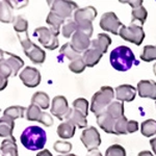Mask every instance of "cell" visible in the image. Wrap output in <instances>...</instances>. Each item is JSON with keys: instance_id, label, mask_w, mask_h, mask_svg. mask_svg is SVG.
<instances>
[{"instance_id": "1f68e13d", "label": "cell", "mask_w": 156, "mask_h": 156, "mask_svg": "<svg viewBox=\"0 0 156 156\" xmlns=\"http://www.w3.org/2000/svg\"><path fill=\"white\" fill-rule=\"evenodd\" d=\"M140 59L147 62L156 60V45H146L140 54Z\"/></svg>"}, {"instance_id": "5b68a950", "label": "cell", "mask_w": 156, "mask_h": 156, "mask_svg": "<svg viewBox=\"0 0 156 156\" xmlns=\"http://www.w3.org/2000/svg\"><path fill=\"white\" fill-rule=\"evenodd\" d=\"M20 43H21L22 47H23L24 53L28 58L31 60L34 64L41 65L46 59V52L43 49L40 48L37 45L32 43L29 40L28 34L23 32V34H17Z\"/></svg>"}, {"instance_id": "d4e9b609", "label": "cell", "mask_w": 156, "mask_h": 156, "mask_svg": "<svg viewBox=\"0 0 156 156\" xmlns=\"http://www.w3.org/2000/svg\"><path fill=\"white\" fill-rule=\"evenodd\" d=\"M76 125L71 121H65L57 127V134L60 138H71L74 136Z\"/></svg>"}, {"instance_id": "ab89813d", "label": "cell", "mask_w": 156, "mask_h": 156, "mask_svg": "<svg viewBox=\"0 0 156 156\" xmlns=\"http://www.w3.org/2000/svg\"><path fill=\"white\" fill-rule=\"evenodd\" d=\"M105 156H126V151L121 145H112L107 148Z\"/></svg>"}, {"instance_id": "52a82bcc", "label": "cell", "mask_w": 156, "mask_h": 156, "mask_svg": "<svg viewBox=\"0 0 156 156\" xmlns=\"http://www.w3.org/2000/svg\"><path fill=\"white\" fill-rule=\"evenodd\" d=\"M34 36L37 37L39 43H41L42 46L46 49L54 50L59 45L57 37L51 31V29L47 27H37L34 29Z\"/></svg>"}, {"instance_id": "603a6c76", "label": "cell", "mask_w": 156, "mask_h": 156, "mask_svg": "<svg viewBox=\"0 0 156 156\" xmlns=\"http://www.w3.org/2000/svg\"><path fill=\"white\" fill-rule=\"evenodd\" d=\"M65 121H71V122H73L79 128H84L87 126V117L83 114H81L80 112L74 109V108L73 109L70 108L69 112H68V115L65 118Z\"/></svg>"}, {"instance_id": "cb8c5ba5", "label": "cell", "mask_w": 156, "mask_h": 156, "mask_svg": "<svg viewBox=\"0 0 156 156\" xmlns=\"http://www.w3.org/2000/svg\"><path fill=\"white\" fill-rule=\"evenodd\" d=\"M110 44H112V39L106 34H99L96 39L92 40V42H90V46L98 48L103 54L106 53Z\"/></svg>"}, {"instance_id": "5bb4252c", "label": "cell", "mask_w": 156, "mask_h": 156, "mask_svg": "<svg viewBox=\"0 0 156 156\" xmlns=\"http://www.w3.org/2000/svg\"><path fill=\"white\" fill-rule=\"evenodd\" d=\"M122 3H127L132 7L131 16L132 20L131 23H137L140 26H143V24L146 22L148 16V12L146 9V7L143 5L142 0H137V1H120Z\"/></svg>"}, {"instance_id": "f546056e", "label": "cell", "mask_w": 156, "mask_h": 156, "mask_svg": "<svg viewBox=\"0 0 156 156\" xmlns=\"http://www.w3.org/2000/svg\"><path fill=\"white\" fill-rule=\"evenodd\" d=\"M26 108L23 106H9L3 112V117H6L9 119L15 121L16 119H20V118L24 117V112Z\"/></svg>"}, {"instance_id": "6da1fadb", "label": "cell", "mask_w": 156, "mask_h": 156, "mask_svg": "<svg viewBox=\"0 0 156 156\" xmlns=\"http://www.w3.org/2000/svg\"><path fill=\"white\" fill-rule=\"evenodd\" d=\"M110 65L117 71L125 72L131 69L133 65H137L140 62L135 59L132 50L127 46H118L110 52L109 55Z\"/></svg>"}, {"instance_id": "7bdbcfd3", "label": "cell", "mask_w": 156, "mask_h": 156, "mask_svg": "<svg viewBox=\"0 0 156 156\" xmlns=\"http://www.w3.org/2000/svg\"><path fill=\"white\" fill-rule=\"evenodd\" d=\"M37 156H53L52 155V153L50 152L49 150H43V151H40L39 153H37Z\"/></svg>"}, {"instance_id": "f1b7e54d", "label": "cell", "mask_w": 156, "mask_h": 156, "mask_svg": "<svg viewBox=\"0 0 156 156\" xmlns=\"http://www.w3.org/2000/svg\"><path fill=\"white\" fill-rule=\"evenodd\" d=\"M106 112L110 115H112L115 120H119L121 118L125 117L124 115V103L119 102V101L112 102L109 104V106L107 107Z\"/></svg>"}, {"instance_id": "f6af8a7d", "label": "cell", "mask_w": 156, "mask_h": 156, "mask_svg": "<svg viewBox=\"0 0 156 156\" xmlns=\"http://www.w3.org/2000/svg\"><path fill=\"white\" fill-rule=\"evenodd\" d=\"M150 145H151V148H152L153 152H154V154H156V136L150 140Z\"/></svg>"}, {"instance_id": "277c9868", "label": "cell", "mask_w": 156, "mask_h": 156, "mask_svg": "<svg viewBox=\"0 0 156 156\" xmlns=\"http://www.w3.org/2000/svg\"><path fill=\"white\" fill-rule=\"evenodd\" d=\"M97 16V11L94 6H85L78 9L74 12V21L77 24V30L83 31L90 37L93 34L92 22Z\"/></svg>"}, {"instance_id": "8d00e7d4", "label": "cell", "mask_w": 156, "mask_h": 156, "mask_svg": "<svg viewBox=\"0 0 156 156\" xmlns=\"http://www.w3.org/2000/svg\"><path fill=\"white\" fill-rule=\"evenodd\" d=\"M73 108L83 114L85 117H87L89 114V102L84 98H78L73 102Z\"/></svg>"}, {"instance_id": "30bf717a", "label": "cell", "mask_w": 156, "mask_h": 156, "mask_svg": "<svg viewBox=\"0 0 156 156\" xmlns=\"http://www.w3.org/2000/svg\"><path fill=\"white\" fill-rule=\"evenodd\" d=\"M123 26V24L121 23V21L118 19L117 15L112 12H108L102 15L101 19H100V27L104 31H109L112 34L118 36L121 27Z\"/></svg>"}, {"instance_id": "7c38bea8", "label": "cell", "mask_w": 156, "mask_h": 156, "mask_svg": "<svg viewBox=\"0 0 156 156\" xmlns=\"http://www.w3.org/2000/svg\"><path fill=\"white\" fill-rule=\"evenodd\" d=\"M0 64H3L7 68H9L12 73V77H14L24 66V60L17 55L6 52L4 50H0Z\"/></svg>"}, {"instance_id": "484cf974", "label": "cell", "mask_w": 156, "mask_h": 156, "mask_svg": "<svg viewBox=\"0 0 156 156\" xmlns=\"http://www.w3.org/2000/svg\"><path fill=\"white\" fill-rule=\"evenodd\" d=\"M1 156H18V146L16 140L5 138L1 143Z\"/></svg>"}, {"instance_id": "3957f363", "label": "cell", "mask_w": 156, "mask_h": 156, "mask_svg": "<svg viewBox=\"0 0 156 156\" xmlns=\"http://www.w3.org/2000/svg\"><path fill=\"white\" fill-rule=\"evenodd\" d=\"M115 97V90L110 87H102L94 96L90 101V110L93 114L99 115L102 112H106L107 107L112 102Z\"/></svg>"}, {"instance_id": "f35d334b", "label": "cell", "mask_w": 156, "mask_h": 156, "mask_svg": "<svg viewBox=\"0 0 156 156\" xmlns=\"http://www.w3.org/2000/svg\"><path fill=\"white\" fill-rule=\"evenodd\" d=\"M53 149L58 153H62V154H68L70 151L72 150V144L69 142H64V140H57L54 143Z\"/></svg>"}, {"instance_id": "e575fe53", "label": "cell", "mask_w": 156, "mask_h": 156, "mask_svg": "<svg viewBox=\"0 0 156 156\" xmlns=\"http://www.w3.org/2000/svg\"><path fill=\"white\" fill-rule=\"evenodd\" d=\"M87 68V65H85L82 56H78L77 58L73 59L71 62L69 64V69L71 70L73 73H76V74H79V73H82L84 71V69Z\"/></svg>"}, {"instance_id": "9a60e30c", "label": "cell", "mask_w": 156, "mask_h": 156, "mask_svg": "<svg viewBox=\"0 0 156 156\" xmlns=\"http://www.w3.org/2000/svg\"><path fill=\"white\" fill-rule=\"evenodd\" d=\"M70 108L66 97L64 96H56L53 98L51 104V114L56 117L57 119L62 121L65 120L66 115L69 112Z\"/></svg>"}, {"instance_id": "60d3db41", "label": "cell", "mask_w": 156, "mask_h": 156, "mask_svg": "<svg viewBox=\"0 0 156 156\" xmlns=\"http://www.w3.org/2000/svg\"><path fill=\"white\" fill-rule=\"evenodd\" d=\"M127 123L128 120L125 117L117 120L115 122V134H127Z\"/></svg>"}, {"instance_id": "c3c4849f", "label": "cell", "mask_w": 156, "mask_h": 156, "mask_svg": "<svg viewBox=\"0 0 156 156\" xmlns=\"http://www.w3.org/2000/svg\"><path fill=\"white\" fill-rule=\"evenodd\" d=\"M65 156H77V155H75V154H67V155H65Z\"/></svg>"}, {"instance_id": "d6986e66", "label": "cell", "mask_w": 156, "mask_h": 156, "mask_svg": "<svg viewBox=\"0 0 156 156\" xmlns=\"http://www.w3.org/2000/svg\"><path fill=\"white\" fill-rule=\"evenodd\" d=\"M115 97L119 101L131 102L136 96V89L130 84H121L115 87Z\"/></svg>"}, {"instance_id": "e0dca14e", "label": "cell", "mask_w": 156, "mask_h": 156, "mask_svg": "<svg viewBox=\"0 0 156 156\" xmlns=\"http://www.w3.org/2000/svg\"><path fill=\"white\" fill-rule=\"evenodd\" d=\"M137 94L142 98L156 100V82L154 80H140L137 83Z\"/></svg>"}, {"instance_id": "2e32d148", "label": "cell", "mask_w": 156, "mask_h": 156, "mask_svg": "<svg viewBox=\"0 0 156 156\" xmlns=\"http://www.w3.org/2000/svg\"><path fill=\"white\" fill-rule=\"evenodd\" d=\"M90 37L87 34H84L83 31L77 30L72 37L71 40V45L79 54L84 53L87 49L90 47Z\"/></svg>"}, {"instance_id": "d590c367", "label": "cell", "mask_w": 156, "mask_h": 156, "mask_svg": "<svg viewBox=\"0 0 156 156\" xmlns=\"http://www.w3.org/2000/svg\"><path fill=\"white\" fill-rule=\"evenodd\" d=\"M59 53L65 55V56L68 57L69 59H71V62L73 59L77 58L78 56H80V54L72 47L71 43H66L65 45H62V47L60 48Z\"/></svg>"}, {"instance_id": "ee69618b", "label": "cell", "mask_w": 156, "mask_h": 156, "mask_svg": "<svg viewBox=\"0 0 156 156\" xmlns=\"http://www.w3.org/2000/svg\"><path fill=\"white\" fill-rule=\"evenodd\" d=\"M87 156H103L101 154V152H100L99 150L96 149V150H93V151H90L89 153H87Z\"/></svg>"}, {"instance_id": "d6a6232c", "label": "cell", "mask_w": 156, "mask_h": 156, "mask_svg": "<svg viewBox=\"0 0 156 156\" xmlns=\"http://www.w3.org/2000/svg\"><path fill=\"white\" fill-rule=\"evenodd\" d=\"M76 31H77V24L74 20L68 19L67 21L65 22V24L62 25V37H67V39L73 37V34Z\"/></svg>"}, {"instance_id": "681fc988", "label": "cell", "mask_w": 156, "mask_h": 156, "mask_svg": "<svg viewBox=\"0 0 156 156\" xmlns=\"http://www.w3.org/2000/svg\"><path fill=\"white\" fill-rule=\"evenodd\" d=\"M155 104H156V102H155Z\"/></svg>"}, {"instance_id": "7dc6e473", "label": "cell", "mask_w": 156, "mask_h": 156, "mask_svg": "<svg viewBox=\"0 0 156 156\" xmlns=\"http://www.w3.org/2000/svg\"><path fill=\"white\" fill-rule=\"evenodd\" d=\"M153 72H154V74L156 75V64L154 65V67H153Z\"/></svg>"}, {"instance_id": "4fadbf2b", "label": "cell", "mask_w": 156, "mask_h": 156, "mask_svg": "<svg viewBox=\"0 0 156 156\" xmlns=\"http://www.w3.org/2000/svg\"><path fill=\"white\" fill-rule=\"evenodd\" d=\"M21 81L28 87H36L41 82V73L37 68L26 67L21 71L19 75Z\"/></svg>"}, {"instance_id": "836d02e7", "label": "cell", "mask_w": 156, "mask_h": 156, "mask_svg": "<svg viewBox=\"0 0 156 156\" xmlns=\"http://www.w3.org/2000/svg\"><path fill=\"white\" fill-rule=\"evenodd\" d=\"M14 25L15 31L17 34H23V32H27V28H28V22L24 18L23 16H17L15 17V20L12 22Z\"/></svg>"}, {"instance_id": "8fae6325", "label": "cell", "mask_w": 156, "mask_h": 156, "mask_svg": "<svg viewBox=\"0 0 156 156\" xmlns=\"http://www.w3.org/2000/svg\"><path fill=\"white\" fill-rule=\"evenodd\" d=\"M26 119L28 121H37V122L42 123L47 127L53 124V120H52L51 115L45 112H42L41 107L36 104H32V103L26 109Z\"/></svg>"}, {"instance_id": "bcb514c9", "label": "cell", "mask_w": 156, "mask_h": 156, "mask_svg": "<svg viewBox=\"0 0 156 156\" xmlns=\"http://www.w3.org/2000/svg\"><path fill=\"white\" fill-rule=\"evenodd\" d=\"M137 156H154L152 154V152H150V151H142V152L138 153Z\"/></svg>"}, {"instance_id": "8992f818", "label": "cell", "mask_w": 156, "mask_h": 156, "mask_svg": "<svg viewBox=\"0 0 156 156\" xmlns=\"http://www.w3.org/2000/svg\"><path fill=\"white\" fill-rule=\"evenodd\" d=\"M119 36L122 39H124L125 41L140 46L144 41L146 34L144 29H143V26H140L137 23H131L129 26L123 25L119 31Z\"/></svg>"}, {"instance_id": "b9f144b4", "label": "cell", "mask_w": 156, "mask_h": 156, "mask_svg": "<svg viewBox=\"0 0 156 156\" xmlns=\"http://www.w3.org/2000/svg\"><path fill=\"white\" fill-rule=\"evenodd\" d=\"M138 129V123L134 120H130L127 123V133H133L137 131Z\"/></svg>"}, {"instance_id": "7a4b0ae2", "label": "cell", "mask_w": 156, "mask_h": 156, "mask_svg": "<svg viewBox=\"0 0 156 156\" xmlns=\"http://www.w3.org/2000/svg\"><path fill=\"white\" fill-rule=\"evenodd\" d=\"M22 145L30 151L42 150L47 142V134L43 128L29 126L22 132L20 136Z\"/></svg>"}, {"instance_id": "ac0fdd59", "label": "cell", "mask_w": 156, "mask_h": 156, "mask_svg": "<svg viewBox=\"0 0 156 156\" xmlns=\"http://www.w3.org/2000/svg\"><path fill=\"white\" fill-rule=\"evenodd\" d=\"M97 123L98 126L104 130L105 132L110 133V134H115V122L117 120L115 119L112 115H110L107 112H104L99 115H97Z\"/></svg>"}, {"instance_id": "7402d4cb", "label": "cell", "mask_w": 156, "mask_h": 156, "mask_svg": "<svg viewBox=\"0 0 156 156\" xmlns=\"http://www.w3.org/2000/svg\"><path fill=\"white\" fill-rule=\"evenodd\" d=\"M65 20L66 19L62 18V17L56 15L55 12L50 11V12L48 14V17H47V19H46V22L50 26L51 31L57 37L60 32V27H62V25L65 24Z\"/></svg>"}, {"instance_id": "44dd1931", "label": "cell", "mask_w": 156, "mask_h": 156, "mask_svg": "<svg viewBox=\"0 0 156 156\" xmlns=\"http://www.w3.org/2000/svg\"><path fill=\"white\" fill-rule=\"evenodd\" d=\"M12 3L7 0H2L0 2V20L2 23H11L14 22V14H12Z\"/></svg>"}, {"instance_id": "4dcf8cb0", "label": "cell", "mask_w": 156, "mask_h": 156, "mask_svg": "<svg viewBox=\"0 0 156 156\" xmlns=\"http://www.w3.org/2000/svg\"><path fill=\"white\" fill-rule=\"evenodd\" d=\"M140 131L146 137H150L156 134V121L153 119L144 121L140 125Z\"/></svg>"}, {"instance_id": "74e56055", "label": "cell", "mask_w": 156, "mask_h": 156, "mask_svg": "<svg viewBox=\"0 0 156 156\" xmlns=\"http://www.w3.org/2000/svg\"><path fill=\"white\" fill-rule=\"evenodd\" d=\"M9 76H12V73L11 71L9 68H7L5 65L3 64H0V89L1 90L6 87L7 84V78Z\"/></svg>"}, {"instance_id": "ffe728a7", "label": "cell", "mask_w": 156, "mask_h": 156, "mask_svg": "<svg viewBox=\"0 0 156 156\" xmlns=\"http://www.w3.org/2000/svg\"><path fill=\"white\" fill-rule=\"evenodd\" d=\"M103 56V53L100 51L98 48L90 46L87 51L82 54V58H83L87 67H94L99 62V60L101 59Z\"/></svg>"}, {"instance_id": "83f0119b", "label": "cell", "mask_w": 156, "mask_h": 156, "mask_svg": "<svg viewBox=\"0 0 156 156\" xmlns=\"http://www.w3.org/2000/svg\"><path fill=\"white\" fill-rule=\"evenodd\" d=\"M31 103L40 106L42 109H47L50 105V98L46 93L44 92H37L32 95Z\"/></svg>"}, {"instance_id": "4316f807", "label": "cell", "mask_w": 156, "mask_h": 156, "mask_svg": "<svg viewBox=\"0 0 156 156\" xmlns=\"http://www.w3.org/2000/svg\"><path fill=\"white\" fill-rule=\"evenodd\" d=\"M14 127H15L14 121L6 117H2L1 120H0V136L15 140V137L12 136Z\"/></svg>"}, {"instance_id": "ba28073f", "label": "cell", "mask_w": 156, "mask_h": 156, "mask_svg": "<svg viewBox=\"0 0 156 156\" xmlns=\"http://www.w3.org/2000/svg\"><path fill=\"white\" fill-rule=\"evenodd\" d=\"M48 4L51 9V12H55L64 19H70L74 11L78 9L76 2L73 1H62V0H56V1H48Z\"/></svg>"}, {"instance_id": "9c48e42d", "label": "cell", "mask_w": 156, "mask_h": 156, "mask_svg": "<svg viewBox=\"0 0 156 156\" xmlns=\"http://www.w3.org/2000/svg\"><path fill=\"white\" fill-rule=\"evenodd\" d=\"M81 143L89 151H93L98 149L101 145V137L98 132V130L94 126H90L83 130L80 136Z\"/></svg>"}]
</instances>
